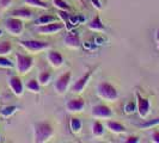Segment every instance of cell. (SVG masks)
Segmentation results:
<instances>
[{"label": "cell", "mask_w": 159, "mask_h": 143, "mask_svg": "<svg viewBox=\"0 0 159 143\" xmlns=\"http://www.w3.org/2000/svg\"><path fill=\"white\" fill-rule=\"evenodd\" d=\"M0 141H1V138H0Z\"/></svg>", "instance_id": "cell-38"}, {"label": "cell", "mask_w": 159, "mask_h": 143, "mask_svg": "<svg viewBox=\"0 0 159 143\" xmlns=\"http://www.w3.org/2000/svg\"><path fill=\"white\" fill-rule=\"evenodd\" d=\"M156 38L159 41V29H158V31H157V35H156Z\"/></svg>", "instance_id": "cell-34"}, {"label": "cell", "mask_w": 159, "mask_h": 143, "mask_svg": "<svg viewBox=\"0 0 159 143\" xmlns=\"http://www.w3.org/2000/svg\"><path fill=\"white\" fill-rule=\"evenodd\" d=\"M89 29L90 30H92V31H104L105 30V26H104L103 22L101 20V17L98 16H95V18L88 24Z\"/></svg>", "instance_id": "cell-17"}, {"label": "cell", "mask_w": 159, "mask_h": 143, "mask_svg": "<svg viewBox=\"0 0 159 143\" xmlns=\"http://www.w3.org/2000/svg\"><path fill=\"white\" fill-rule=\"evenodd\" d=\"M5 29L6 31L10 32L13 36H19L22 35V32L24 30V24L22 22V19L17 18V17H11L5 20Z\"/></svg>", "instance_id": "cell-4"}, {"label": "cell", "mask_w": 159, "mask_h": 143, "mask_svg": "<svg viewBox=\"0 0 159 143\" xmlns=\"http://www.w3.org/2000/svg\"><path fill=\"white\" fill-rule=\"evenodd\" d=\"M12 0H0V7L1 8H6L11 5Z\"/></svg>", "instance_id": "cell-32"}, {"label": "cell", "mask_w": 159, "mask_h": 143, "mask_svg": "<svg viewBox=\"0 0 159 143\" xmlns=\"http://www.w3.org/2000/svg\"><path fill=\"white\" fill-rule=\"evenodd\" d=\"M92 134L96 137H102L104 135V125L101 122H95L92 124Z\"/></svg>", "instance_id": "cell-19"}, {"label": "cell", "mask_w": 159, "mask_h": 143, "mask_svg": "<svg viewBox=\"0 0 159 143\" xmlns=\"http://www.w3.org/2000/svg\"><path fill=\"white\" fill-rule=\"evenodd\" d=\"M16 111H17V106H15V105H10V106L2 107V109L0 110V115H1L2 117H11Z\"/></svg>", "instance_id": "cell-23"}, {"label": "cell", "mask_w": 159, "mask_h": 143, "mask_svg": "<svg viewBox=\"0 0 159 143\" xmlns=\"http://www.w3.org/2000/svg\"><path fill=\"white\" fill-rule=\"evenodd\" d=\"M54 22H57V17L50 16V15H43L39 19H36V24L37 25H46V24L54 23Z\"/></svg>", "instance_id": "cell-18"}, {"label": "cell", "mask_w": 159, "mask_h": 143, "mask_svg": "<svg viewBox=\"0 0 159 143\" xmlns=\"http://www.w3.org/2000/svg\"><path fill=\"white\" fill-rule=\"evenodd\" d=\"M47 58L48 61L50 62V64L55 68H59L64 64V56L61 55V53L56 51V50H50L48 51L47 54Z\"/></svg>", "instance_id": "cell-12"}, {"label": "cell", "mask_w": 159, "mask_h": 143, "mask_svg": "<svg viewBox=\"0 0 159 143\" xmlns=\"http://www.w3.org/2000/svg\"><path fill=\"white\" fill-rule=\"evenodd\" d=\"M54 135V129L49 122H37L34 127V141L36 143H44Z\"/></svg>", "instance_id": "cell-1"}, {"label": "cell", "mask_w": 159, "mask_h": 143, "mask_svg": "<svg viewBox=\"0 0 159 143\" xmlns=\"http://www.w3.org/2000/svg\"><path fill=\"white\" fill-rule=\"evenodd\" d=\"M12 17H17L19 19H31L34 17V13H32L31 10L26 7H22V8H17L15 11H12L11 13Z\"/></svg>", "instance_id": "cell-14"}, {"label": "cell", "mask_w": 159, "mask_h": 143, "mask_svg": "<svg viewBox=\"0 0 159 143\" xmlns=\"http://www.w3.org/2000/svg\"><path fill=\"white\" fill-rule=\"evenodd\" d=\"M11 49H12V44H11V42H7V41L0 42V56L7 55L8 53L11 51Z\"/></svg>", "instance_id": "cell-24"}, {"label": "cell", "mask_w": 159, "mask_h": 143, "mask_svg": "<svg viewBox=\"0 0 159 143\" xmlns=\"http://www.w3.org/2000/svg\"><path fill=\"white\" fill-rule=\"evenodd\" d=\"M72 73L71 72H66L64 74H61L55 82V91L59 94H64L66 92V89L68 87V84L71 81Z\"/></svg>", "instance_id": "cell-8"}, {"label": "cell", "mask_w": 159, "mask_h": 143, "mask_svg": "<svg viewBox=\"0 0 159 143\" xmlns=\"http://www.w3.org/2000/svg\"><path fill=\"white\" fill-rule=\"evenodd\" d=\"M19 44L26 50L30 51H40L43 49L50 48V43L46 41H37V40H26V41H19Z\"/></svg>", "instance_id": "cell-5"}, {"label": "cell", "mask_w": 159, "mask_h": 143, "mask_svg": "<svg viewBox=\"0 0 159 143\" xmlns=\"http://www.w3.org/2000/svg\"><path fill=\"white\" fill-rule=\"evenodd\" d=\"M50 78H52V74L48 71L41 72L40 75H39V82L41 84V86H46L48 82L50 81Z\"/></svg>", "instance_id": "cell-22"}, {"label": "cell", "mask_w": 159, "mask_h": 143, "mask_svg": "<svg viewBox=\"0 0 159 143\" xmlns=\"http://www.w3.org/2000/svg\"><path fill=\"white\" fill-rule=\"evenodd\" d=\"M91 115L96 118H110L112 116L111 109L104 104H97L92 107Z\"/></svg>", "instance_id": "cell-9"}, {"label": "cell", "mask_w": 159, "mask_h": 143, "mask_svg": "<svg viewBox=\"0 0 159 143\" xmlns=\"http://www.w3.org/2000/svg\"><path fill=\"white\" fill-rule=\"evenodd\" d=\"M26 88H28L29 91L34 92V93H39L41 91V84L39 82V80L31 79L26 82Z\"/></svg>", "instance_id": "cell-20"}, {"label": "cell", "mask_w": 159, "mask_h": 143, "mask_svg": "<svg viewBox=\"0 0 159 143\" xmlns=\"http://www.w3.org/2000/svg\"><path fill=\"white\" fill-rule=\"evenodd\" d=\"M64 23H60V22H54V23H49L46 25H39L37 26V31L42 33V35H53L56 32H60L61 30L65 29Z\"/></svg>", "instance_id": "cell-7"}, {"label": "cell", "mask_w": 159, "mask_h": 143, "mask_svg": "<svg viewBox=\"0 0 159 143\" xmlns=\"http://www.w3.org/2000/svg\"><path fill=\"white\" fill-rule=\"evenodd\" d=\"M136 110V103L135 102H129L125 106V112L126 113H133Z\"/></svg>", "instance_id": "cell-28"}, {"label": "cell", "mask_w": 159, "mask_h": 143, "mask_svg": "<svg viewBox=\"0 0 159 143\" xmlns=\"http://www.w3.org/2000/svg\"><path fill=\"white\" fill-rule=\"evenodd\" d=\"M125 142L126 143H138L139 142V137H138V136H128Z\"/></svg>", "instance_id": "cell-30"}, {"label": "cell", "mask_w": 159, "mask_h": 143, "mask_svg": "<svg viewBox=\"0 0 159 143\" xmlns=\"http://www.w3.org/2000/svg\"><path fill=\"white\" fill-rule=\"evenodd\" d=\"M159 124V117L158 118H154L152 119V120H148V122H145L143 124H140V127L141 128H151V127H154V125H158Z\"/></svg>", "instance_id": "cell-29"}, {"label": "cell", "mask_w": 159, "mask_h": 143, "mask_svg": "<svg viewBox=\"0 0 159 143\" xmlns=\"http://www.w3.org/2000/svg\"><path fill=\"white\" fill-rule=\"evenodd\" d=\"M158 50H159V41H158Z\"/></svg>", "instance_id": "cell-35"}, {"label": "cell", "mask_w": 159, "mask_h": 143, "mask_svg": "<svg viewBox=\"0 0 159 143\" xmlns=\"http://www.w3.org/2000/svg\"><path fill=\"white\" fill-rule=\"evenodd\" d=\"M152 142L159 143V130H156L152 132Z\"/></svg>", "instance_id": "cell-31"}, {"label": "cell", "mask_w": 159, "mask_h": 143, "mask_svg": "<svg viewBox=\"0 0 159 143\" xmlns=\"http://www.w3.org/2000/svg\"><path fill=\"white\" fill-rule=\"evenodd\" d=\"M92 2L95 4V6L97 8H102V6H101V2H99L98 0H92Z\"/></svg>", "instance_id": "cell-33"}, {"label": "cell", "mask_w": 159, "mask_h": 143, "mask_svg": "<svg viewBox=\"0 0 159 143\" xmlns=\"http://www.w3.org/2000/svg\"><path fill=\"white\" fill-rule=\"evenodd\" d=\"M65 43L66 46L71 48H79L81 46V42H80L79 36L75 33H68L66 37H65Z\"/></svg>", "instance_id": "cell-15"}, {"label": "cell", "mask_w": 159, "mask_h": 143, "mask_svg": "<svg viewBox=\"0 0 159 143\" xmlns=\"http://www.w3.org/2000/svg\"><path fill=\"white\" fill-rule=\"evenodd\" d=\"M53 4L57 10H65V11H70L71 6L65 1V0H53Z\"/></svg>", "instance_id": "cell-26"}, {"label": "cell", "mask_w": 159, "mask_h": 143, "mask_svg": "<svg viewBox=\"0 0 159 143\" xmlns=\"http://www.w3.org/2000/svg\"><path fill=\"white\" fill-rule=\"evenodd\" d=\"M107 128L114 132V134H123L126 131V127L123 124H121L116 120H108L107 122Z\"/></svg>", "instance_id": "cell-16"}, {"label": "cell", "mask_w": 159, "mask_h": 143, "mask_svg": "<svg viewBox=\"0 0 159 143\" xmlns=\"http://www.w3.org/2000/svg\"><path fill=\"white\" fill-rule=\"evenodd\" d=\"M79 1H80V2H83V0H79Z\"/></svg>", "instance_id": "cell-36"}, {"label": "cell", "mask_w": 159, "mask_h": 143, "mask_svg": "<svg viewBox=\"0 0 159 143\" xmlns=\"http://www.w3.org/2000/svg\"><path fill=\"white\" fill-rule=\"evenodd\" d=\"M34 66V58L29 55H23L20 53L16 54V68L20 74H25Z\"/></svg>", "instance_id": "cell-3"}, {"label": "cell", "mask_w": 159, "mask_h": 143, "mask_svg": "<svg viewBox=\"0 0 159 143\" xmlns=\"http://www.w3.org/2000/svg\"><path fill=\"white\" fill-rule=\"evenodd\" d=\"M8 85H10V88L12 89V92L16 95L20 97V95L23 94L24 86H23V82H22L20 78H18L16 75H15V76H11V78L8 79Z\"/></svg>", "instance_id": "cell-11"}, {"label": "cell", "mask_w": 159, "mask_h": 143, "mask_svg": "<svg viewBox=\"0 0 159 143\" xmlns=\"http://www.w3.org/2000/svg\"><path fill=\"white\" fill-rule=\"evenodd\" d=\"M97 94L99 95L102 99L108 100V102H115L119 98L117 89L114 87L111 84H109L107 81H102V82L98 84V86H97Z\"/></svg>", "instance_id": "cell-2"}, {"label": "cell", "mask_w": 159, "mask_h": 143, "mask_svg": "<svg viewBox=\"0 0 159 143\" xmlns=\"http://www.w3.org/2000/svg\"><path fill=\"white\" fill-rule=\"evenodd\" d=\"M70 128H71L72 132H74V134L79 132L80 129H81V120H80L79 118H77V117L71 118V122H70Z\"/></svg>", "instance_id": "cell-21"}, {"label": "cell", "mask_w": 159, "mask_h": 143, "mask_svg": "<svg viewBox=\"0 0 159 143\" xmlns=\"http://www.w3.org/2000/svg\"><path fill=\"white\" fill-rule=\"evenodd\" d=\"M0 67H5V68H13L15 64L12 61H10L5 56H0Z\"/></svg>", "instance_id": "cell-27"}, {"label": "cell", "mask_w": 159, "mask_h": 143, "mask_svg": "<svg viewBox=\"0 0 159 143\" xmlns=\"http://www.w3.org/2000/svg\"><path fill=\"white\" fill-rule=\"evenodd\" d=\"M91 74H92V71H88L83 76H80L79 79L75 81V84L72 86L71 91L73 93H81L84 91L85 86L88 85L89 80L91 78Z\"/></svg>", "instance_id": "cell-10"}, {"label": "cell", "mask_w": 159, "mask_h": 143, "mask_svg": "<svg viewBox=\"0 0 159 143\" xmlns=\"http://www.w3.org/2000/svg\"><path fill=\"white\" fill-rule=\"evenodd\" d=\"M24 2H26L28 5L34 6V7L43 8V10H47L48 8V5L46 2H43L42 0H24Z\"/></svg>", "instance_id": "cell-25"}, {"label": "cell", "mask_w": 159, "mask_h": 143, "mask_svg": "<svg viewBox=\"0 0 159 143\" xmlns=\"http://www.w3.org/2000/svg\"><path fill=\"white\" fill-rule=\"evenodd\" d=\"M151 110V103L147 98H143L140 93H136V111L141 118H146Z\"/></svg>", "instance_id": "cell-6"}, {"label": "cell", "mask_w": 159, "mask_h": 143, "mask_svg": "<svg viewBox=\"0 0 159 143\" xmlns=\"http://www.w3.org/2000/svg\"><path fill=\"white\" fill-rule=\"evenodd\" d=\"M85 106V102L81 98H74L70 99L66 104V109L70 112H80Z\"/></svg>", "instance_id": "cell-13"}, {"label": "cell", "mask_w": 159, "mask_h": 143, "mask_svg": "<svg viewBox=\"0 0 159 143\" xmlns=\"http://www.w3.org/2000/svg\"><path fill=\"white\" fill-rule=\"evenodd\" d=\"M0 35H1V31H0Z\"/></svg>", "instance_id": "cell-37"}]
</instances>
